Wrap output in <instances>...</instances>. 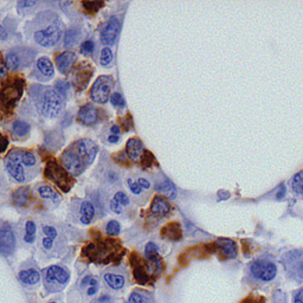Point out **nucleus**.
I'll return each instance as SVG.
<instances>
[{"label":"nucleus","mask_w":303,"mask_h":303,"mask_svg":"<svg viewBox=\"0 0 303 303\" xmlns=\"http://www.w3.org/2000/svg\"><path fill=\"white\" fill-rule=\"evenodd\" d=\"M5 63H6V66H8V69L17 70L20 66L19 56L16 52H10L6 54Z\"/></svg>","instance_id":"nucleus-32"},{"label":"nucleus","mask_w":303,"mask_h":303,"mask_svg":"<svg viewBox=\"0 0 303 303\" xmlns=\"http://www.w3.org/2000/svg\"><path fill=\"white\" fill-rule=\"evenodd\" d=\"M114 200L116 203L120 204V205H122V206H126V205H128V204H129L128 197L126 196L124 192H117L116 195L114 196Z\"/></svg>","instance_id":"nucleus-44"},{"label":"nucleus","mask_w":303,"mask_h":303,"mask_svg":"<svg viewBox=\"0 0 303 303\" xmlns=\"http://www.w3.org/2000/svg\"><path fill=\"white\" fill-rule=\"evenodd\" d=\"M77 37H78V33L76 30H69V31L67 32L66 38H64V45H66L67 47L73 46L75 42L77 40Z\"/></svg>","instance_id":"nucleus-39"},{"label":"nucleus","mask_w":303,"mask_h":303,"mask_svg":"<svg viewBox=\"0 0 303 303\" xmlns=\"http://www.w3.org/2000/svg\"><path fill=\"white\" fill-rule=\"evenodd\" d=\"M120 20H118L116 17H111L110 19L108 20L107 25L103 27V30L101 31V42L104 44V45H113V44L116 42L118 32H120Z\"/></svg>","instance_id":"nucleus-13"},{"label":"nucleus","mask_w":303,"mask_h":303,"mask_svg":"<svg viewBox=\"0 0 303 303\" xmlns=\"http://www.w3.org/2000/svg\"><path fill=\"white\" fill-rule=\"evenodd\" d=\"M110 132L113 133V135H117L118 133H120V127H118V126H113V127L110 128Z\"/></svg>","instance_id":"nucleus-56"},{"label":"nucleus","mask_w":303,"mask_h":303,"mask_svg":"<svg viewBox=\"0 0 303 303\" xmlns=\"http://www.w3.org/2000/svg\"><path fill=\"white\" fill-rule=\"evenodd\" d=\"M250 271L257 280L269 282L276 277L277 267L270 261L257 260L250 265Z\"/></svg>","instance_id":"nucleus-9"},{"label":"nucleus","mask_w":303,"mask_h":303,"mask_svg":"<svg viewBox=\"0 0 303 303\" xmlns=\"http://www.w3.org/2000/svg\"><path fill=\"white\" fill-rule=\"evenodd\" d=\"M73 151L76 152V154L83 160L87 165H89L96 158L97 154V146L94 141L89 139H81L75 142L73 146H70Z\"/></svg>","instance_id":"nucleus-11"},{"label":"nucleus","mask_w":303,"mask_h":303,"mask_svg":"<svg viewBox=\"0 0 303 303\" xmlns=\"http://www.w3.org/2000/svg\"><path fill=\"white\" fill-rule=\"evenodd\" d=\"M127 184L129 185V189H131V191L134 193V195H140V193L142 192V187L139 185L138 181L133 183L132 179H128Z\"/></svg>","instance_id":"nucleus-45"},{"label":"nucleus","mask_w":303,"mask_h":303,"mask_svg":"<svg viewBox=\"0 0 303 303\" xmlns=\"http://www.w3.org/2000/svg\"><path fill=\"white\" fill-rule=\"evenodd\" d=\"M8 146H9L8 138L0 133V153H4L6 149H8Z\"/></svg>","instance_id":"nucleus-47"},{"label":"nucleus","mask_w":303,"mask_h":303,"mask_svg":"<svg viewBox=\"0 0 303 303\" xmlns=\"http://www.w3.org/2000/svg\"><path fill=\"white\" fill-rule=\"evenodd\" d=\"M81 284H82V287H87V288L98 287V280H97V277L89 275V276H86L83 280H82Z\"/></svg>","instance_id":"nucleus-40"},{"label":"nucleus","mask_w":303,"mask_h":303,"mask_svg":"<svg viewBox=\"0 0 303 303\" xmlns=\"http://www.w3.org/2000/svg\"><path fill=\"white\" fill-rule=\"evenodd\" d=\"M291 187L298 195H303V171L296 174L291 180Z\"/></svg>","instance_id":"nucleus-33"},{"label":"nucleus","mask_w":303,"mask_h":303,"mask_svg":"<svg viewBox=\"0 0 303 303\" xmlns=\"http://www.w3.org/2000/svg\"><path fill=\"white\" fill-rule=\"evenodd\" d=\"M98 118H100V114H98V110L93 104H84L78 110V121L81 124L86 126H93L97 124Z\"/></svg>","instance_id":"nucleus-16"},{"label":"nucleus","mask_w":303,"mask_h":303,"mask_svg":"<svg viewBox=\"0 0 303 303\" xmlns=\"http://www.w3.org/2000/svg\"><path fill=\"white\" fill-rule=\"evenodd\" d=\"M292 256L287 257V268L292 269V274H298L299 276H303V256H296L295 254H291Z\"/></svg>","instance_id":"nucleus-25"},{"label":"nucleus","mask_w":303,"mask_h":303,"mask_svg":"<svg viewBox=\"0 0 303 303\" xmlns=\"http://www.w3.org/2000/svg\"><path fill=\"white\" fill-rule=\"evenodd\" d=\"M131 267L135 281L141 285H152L158 280L162 271V262L144 260L140 255L132 254Z\"/></svg>","instance_id":"nucleus-2"},{"label":"nucleus","mask_w":303,"mask_h":303,"mask_svg":"<svg viewBox=\"0 0 303 303\" xmlns=\"http://www.w3.org/2000/svg\"><path fill=\"white\" fill-rule=\"evenodd\" d=\"M16 236L11 227H0V254L10 256L16 250Z\"/></svg>","instance_id":"nucleus-14"},{"label":"nucleus","mask_w":303,"mask_h":303,"mask_svg":"<svg viewBox=\"0 0 303 303\" xmlns=\"http://www.w3.org/2000/svg\"><path fill=\"white\" fill-rule=\"evenodd\" d=\"M42 247H43V249L46 250V251L51 250V249H52V247H53V239H51V238H47V237L43 238V239H42Z\"/></svg>","instance_id":"nucleus-48"},{"label":"nucleus","mask_w":303,"mask_h":303,"mask_svg":"<svg viewBox=\"0 0 303 303\" xmlns=\"http://www.w3.org/2000/svg\"><path fill=\"white\" fill-rule=\"evenodd\" d=\"M24 90L22 78H12L0 87V104L5 109H12L20 100Z\"/></svg>","instance_id":"nucleus-4"},{"label":"nucleus","mask_w":303,"mask_h":303,"mask_svg":"<svg viewBox=\"0 0 303 303\" xmlns=\"http://www.w3.org/2000/svg\"><path fill=\"white\" fill-rule=\"evenodd\" d=\"M98 291V287H89L87 288V296L88 297H91V296H94L96 292Z\"/></svg>","instance_id":"nucleus-52"},{"label":"nucleus","mask_w":303,"mask_h":303,"mask_svg":"<svg viewBox=\"0 0 303 303\" xmlns=\"http://www.w3.org/2000/svg\"><path fill=\"white\" fill-rule=\"evenodd\" d=\"M44 175H45L47 180L52 181L58 189L62 190L63 192H69L71 186H73V180H71L69 173L58 162L54 161V160L47 161Z\"/></svg>","instance_id":"nucleus-5"},{"label":"nucleus","mask_w":303,"mask_h":303,"mask_svg":"<svg viewBox=\"0 0 303 303\" xmlns=\"http://www.w3.org/2000/svg\"><path fill=\"white\" fill-rule=\"evenodd\" d=\"M94 49H95V44L93 40H86V42L81 45V52L84 54H91Z\"/></svg>","instance_id":"nucleus-42"},{"label":"nucleus","mask_w":303,"mask_h":303,"mask_svg":"<svg viewBox=\"0 0 303 303\" xmlns=\"http://www.w3.org/2000/svg\"><path fill=\"white\" fill-rule=\"evenodd\" d=\"M172 207L169 203L161 196H155L151 204V212L156 216H166L171 212Z\"/></svg>","instance_id":"nucleus-21"},{"label":"nucleus","mask_w":303,"mask_h":303,"mask_svg":"<svg viewBox=\"0 0 303 303\" xmlns=\"http://www.w3.org/2000/svg\"><path fill=\"white\" fill-rule=\"evenodd\" d=\"M60 161H62L63 167L67 169L68 173H70L74 176L82 174L87 166V163L76 154V152L73 151L71 147L63 152L62 156H60Z\"/></svg>","instance_id":"nucleus-10"},{"label":"nucleus","mask_w":303,"mask_h":303,"mask_svg":"<svg viewBox=\"0 0 303 303\" xmlns=\"http://www.w3.org/2000/svg\"><path fill=\"white\" fill-rule=\"evenodd\" d=\"M70 272L63 265H50L43 270V284L45 294L62 291L69 283Z\"/></svg>","instance_id":"nucleus-3"},{"label":"nucleus","mask_w":303,"mask_h":303,"mask_svg":"<svg viewBox=\"0 0 303 303\" xmlns=\"http://www.w3.org/2000/svg\"><path fill=\"white\" fill-rule=\"evenodd\" d=\"M110 209L113 210V212L120 214L122 213V211H124V207H122V205H120V204L115 202V200H111L110 202Z\"/></svg>","instance_id":"nucleus-49"},{"label":"nucleus","mask_w":303,"mask_h":303,"mask_svg":"<svg viewBox=\"0 0 303 303\" xmlns=\"http://www.w3.org/2000/svg\"><path fill=\"white\" fill-rule=\"evenodd\" d=\"M33 37H35L36 42L44 47H51L56 45L60 40V37H62V30H60L59 22L56 20V22L47 26L46 29L36 31Z\"/></svg>","instance_id":"nucleus-8"},{"label":"nucleus","mask_w":303,"mask_h":303,"mask_svg":"<svg viewBox=\"0 0 303 303\" xmlns=\"http://www.w3.org/2000/svg\"><path fill=\"white\" fill-rule=\"evenodd\" d=\"M19 281L25 287H35L40 281V272L35 268L22 269L18 274Z\"/></svg>","instance_id":"nucleus-17"},{"label":"nucleus","mask_w":303,"mask_h":303,"mask_svg":"<svg viewBox=\"0 0 303 303\" xmlns=\"http://www.w3.org/2000/svg\"><path fill=\"white\" fill-rule=\"evenodd\" d=\"M144 153V145H142L141 140H139L138 138L129 139L127 145H126V154L128 155L129 159L133 161H138L139 159L142 158Z\"/></svg>","instance_id":"nucleus-18"},{"label":"nucleus","mask_w":303,"mask_h":303,"mask_svg":"<svg viewBox=\"0 0 303 303\" xmlns=\"http://www.w3.org/2000/svg\"><path fill=\"white\" fill-rule=\"evenodd\" d=\"M90 77H91V73H89V71L84 69L81 70V73H77L76 76H75L76 86H78V88H81V89H83V88L88 84V82H89Z\"/></svg>","instance_id":"nucleus-31"},{"label":"nucleus","mask_w":303,"mask_h":303,"mask_svg":"<svg viewBox=\"0 0 303 303\" xmlns=\"http://www.w3.org/2000/svg\"><path fill=\"white\" fill-rule=\"evenodd\" d=\"M6 169L9 174L12 176L16 181H25V173H24L22 159H20V152L12 151L6 158Z\"/></svg>","instance_id":"nucleus-12"},{"label":"nucleus","mask_w":303,"mask_h":303,"mask_svg":"<svg viewBox=\"0 0 303 303\" xmlns=\"http://www.w3.org/2000/svg\"><path fill=\"white\" fill-rule=\"evenodd\" d=\"M60 108H62V100L60 96L53 89H45L40 97V110L45 117L54 118L58 116Z\"/></svg>","instance_id":"nucleus-7"},{"label":"nucleus","mask_w":303,"mask_h":303,"mask_svg":"<svg viewBox=\"0 0 303 303\" xmlns=\"http://www.w3.org/2000/svg\"><path fill=\"white\" fill-rule=\"evenodd\" d=\"M138 184L139 185H140L142 189H149V187H151V184H149V181L147 179H145V178H140L138 180Z\"/></svg>","instance_id":"nucleus-51"},{"label":"nucleus","mask_w":303,"mask_h":303,"mask_svg":"<svg viewBox=\"0 0 303 303\" xmlns=\"http://www.w3.org/2000/svg\"><path fill=\"white\" fill-rule=\"evenodd\" d=\"M8 38V32H6V30L0 25V39H6Z\"/></svg>","instance_id":"nucleus-54"},{"label":"nucleus","mask_w":303,"mask_h":303,"mask_svg":"<svg viewBox=\"0 0 303 303\" xmlns=\"http://www.w3.org/2000/svg\"><path fill=\"white\" fill-rule=\"evenodd\" d=\"M294 303H303V289L298 290L294 296Z\"/></svg>","instance_id":"nucleus-50"},{"label":"nucleus","mask_w":303,"mask_h":303,"mask_svg":"<svg viewBox=\"0 0 303 303\" xmlns=\"http://www.w3.org/2000/svg\"><path fill=\"white\" fill-rule=\"evenodd\" d=\"M126 303H154V295L145 289H135L131 292Z\"/></svg>","instance_id":"nucleus-22"},{"label":"nucleus","mask_w":303,"mask_h":303,"mask_svg":"<svg viewBox=\"0 0 303 303\" xmlns=\"http://www.w3.org/2000/svg\"><path fill=\"white\" fill-rule=\"evenodd\" d=\"M113 62V51L110 50V47H103L101 52L100 63L102 67H107Z\"/></svg>","instance_id":"nucleus-35"},{"label":"nucleus","mask_w":303,"mask_h":303,"mask_svg":"<svg viewBox=\"0 0 303 303\" xmlns=\"http://www.w3.org/2000/svg\"><path fill=\"white\" fill-rule=\"evenodd\" d=\"M38 193L43 199H57L58 196L56 195V192L51 189L50 186H40L38 187Z\"/></svg>","instance_id":"nucleus-36"},{"label":"nucleus","mask_w":303,"mask_h":303,"mask_svg":"<svg viewBox=\"0 0 303 303\" xmlns=\"http://www.w3.org/2000/svg\"><path fill=\"white\" fill-rule=\"evenodd\" d=\"M37 68H38L39 73L46 77H52L54 75V68L51 60L47 57H40L37 60Z\"/></svg>","instance_id":"nucleus-27"},{"label":"nucleus","mask_w":303,"mask_h":303,"mask_svg":"<svg viewBox=\"0 0 303 303\" xmlns=\"http://www.w3.org/2000/svg\"><path fill=\"white\" fill-rule=\"evenodd\" d=\"M82 5H83V8L86 11L90 12V13H95L104 5V3L103 2H83L82 3Z\"/></svg>","instance_id":"nucleus-38"},{"label":"nucleus","mask_w":303,"mask_h":303,"mask_svg":"<svg viewBox=\"0 0 303 303\" xmlns=\"http://www.w3.org/2000/svg\"><path fill=\"white\" fill-rule=\"evenodd\" d=\"M114 86L113 77L107 76H100L96 81L94 82L93 87L90 89V96L91 100L96 102L98 104H104L109 101V97L111 96V88Z\"/></svg>","instance_id":"nucleus-6"},{"label":"nucleus","mask_w":303,"mask_h":303,"mask_svg":"<svg viewBox=\"0 0 303 303\" xmlns=\"http://www.w3.org/2000/svg\"><path fill=\"white\" fill-rule=\"evenodd\" d=\"M20 159H22L23 165L29 166V167H31L36 163V156L31 152H20Z\"/></svg>","instance_id":"nucleus-37"},{"label":"nucleus","mask_w":303,"mask_h":303,"mask_svg":"<svg viewBox=\"0 0 303 303\" xmlns=\"http://www.w3.org/2000/svg\"><path fill=\"white\" fill-rule=\"evenodd\" d=\"M36 2H19V6H35Z\"/></svg>","instance_id":"nucleus-55"},{"label":"nucleus","mask_w":303,"mask_h":303,"mask_svg":"<svg viewBox=\"0 0 303 303\" xmlns=\"http://www.w3.org/2000/svg\"><path fill=\"white\" fill-rule=\"evenodd\" d=\"M156 191L160 193H162L163 196L167 197L169 199H174L176 197V190L175 186L169 181L168 179H165L163 181L156 185Z\"/></svg>","instance_id":"nucleus-26"},{"label":"nucleus","mask_w":303,"mask_h":303,"mask_svg":"<svg viewBox=\"0 0 303 303\" xmlns=\"http://www.w3.org/2000/svg\"><path fill=\"white\" fill-rule=\"evenodd\" d=\"M95 217V207L90 202H83L81 205V223L89 225Z\"/></svg>","instance_id":"nucleus-24"},{"label":"nucleus","mask_w":303,"mask_h":303,"mask_svg":"<svg viewBox=\"0 0 303 303\" xmlns=\"http://www.w3.org/2000/svg\"><path fill=\"white\" fill-rule=\"evenodd\" d=\"M103 282L109 289L114 291H120L127 284V278L125 274L116 270H108L103 274Z\"/></svg>","instance_id":"nucleus-15"},{"label":"nucleus","mask_w":303,"mask_h":303,"mask_svg":"<svg viewBox=\"0 0 303 303\" xmlns=\"http://www.w3.org/2000/svg\"><path fill=\"white\" fill-rule=\"evenodd\" d=\"M30 200V190L29 187H20L13 193V203L17 206H25Z\"/></svg>","instance_id":"nucleus-28"},{"label":"nucleus","mask_w":303,"mask_h":303,"mask_svg":"<svg viewBox=\"0 0 303 303\" xmlns=\"http://www.w3.org/2000/svg\"><path fill=\"white\" fill-rule=\"evenodd\" d=\"M49 303H58V302H56V301H53V302H49Z\"/></svg>","instance_id":"nucleus-57"},{"label":"nucleus","mask_w":303,"mask_h":303,"mask_svg":"<svg viewBox=\"0 0 303 303\" xmlns=\"http://www.w3.org/2000/svg\"><path fill=\"white\" fill-rule=\"evenodd\" d=\"M120 231H121V225L118 224V222H116V220H110V222L107 224V227H105V233H107V236L109 237L118 236Z\"/></svg>","instance_id":"nucleus-34"},{"label":"nucleus","mask_w":303,"mask_h":303,"mask_svg":"<svg viewBox=\"0 0 303 303\" xmlns=\"http://www.w3.org/2000/svg\"><path fill=\"white\" fill-rule=\"evenodd\" d=\"M118 140H120V136L118 135H110L108 138V141L111 142V144H116V142H118Z\"/></svg>","instance_id":"nucleus-53"},{"label":"nucleus","mask_w":303,"mask_h":303,"mask_svg":"<svg viewBox=\"0 0 303 303\" xmlns=\"http://www.w3.org/2000/svg\"><path fill=\"white\" fill-rule=\"evenodd\" d=\"M110 102L111 104L115 105V107H125V98L122 97V95L120 93H114L110 96Z\"/></svg>","instance_id":"nucleus-41"},{"label":"nucleus","mask_w":303,"mask_h":303,"mask_svg":"<svg viewBox=\"0 0 303 303\" xmlns=\"http://www.w3.org/2000/svg\"><path fill=\"white\" fill-rule=\"evenodd\" d=\"M42 230H43V232H44V234H45V236L47 237V238H51V239H56L57 238V230L54 229V227H52V226H50V225H45V226H43L42 227Z\"/></svg>","instance_id":"nucleus-43"},{"label":"nucleus","mask_w":303,"mask_h":303,"mask_svg":"<svg viewBox=\"0 0 303 303\" xmlns=\"http://www.w3.org/2000/svg\"><path fill=\"white\" fill-rule=\"evenodd\" d=\"M76 62V54L71 51H66L58 54L56 58V66L62 74H68L73 69L74 64Z\"/></svg>","instance_id":"nucleus-20"},{"label":"nucleus","mask_w":303,"mask_h":303,"mask_svg":"<svg viewBox=\"0 0 303 303\" xmlns=\"http://www.w3.org/2000/svg\"><path fill=\"white\" fill-rule=\"evenodd\" d=\"M8 74V66H6L5 60L3 59L2 54H0V80H3Z\"/></svg>","instance_id":"nucleus-46"},{"label":"nucleus","mask_w":303,"mask_h":303,"mask_svg":"<svg viewBox=\"0 0 303 303\" xmlns=\"http://www.w3.org/2000/svg\"><path fill=\"white\" fill-rule=\"evenodd\" d=\"M161 236L169 240H179L183 236L181 227H180L178 223L167 224L165 227H162Z\"/></svg>","instance_id":"nucleus-23"},{"label":"nucleus","mask_w":303,"mask_h":303,"mask_svg":"<svg viewBox=\"0 0 303 303\" xmlns=\"http://www.w3.org/2000/svg\"><path fill=\"white\" fill-rule=\"evenodd\" d=\"M36 224L32 220H29L25 224V234H24V241L31 244L35 241L36 238Z\"/></svg>","instance_id":"nucleus-30"},{"label":"nucleus","mask_w":303,"mask_h":303,"mask_svg":"<svg viewBox=\"0 0 303 303\" xmlns=\"http://www.w3.org/2000/svg\"><path fill=\"white\" fill-rule=\"evenodd\" d=\"M216 249L225 258H234L237 256V245L233 240L227 238H219L216 241Z\"/></svg>","instance_id":"nucleus-19"},{"label":"nucleus","mask_w":303,"mask_h":303,"mask_svg":"<svg viewBox=\"0 0 303 303\" xmlns=\"http://www.w3.org/2000/svg\"><path fill=\"white\" fill-rule=\"evenodd\" d=\"M125 253L126 251L120 241L108 238L96 243L88 244L82 250V256L88 258L93 263L108 265L120 262Z\"/></svg>","instance_id":"nucleus-1"},{"label":"nucleus","mask_w":303,"mask_h":303,"mask_svg":"<svg viewBox=\"0 0 303 303\" xmlns=\"http://www.w3.org/2000/svg\"><path fill=\"white\" fill-rule=\"evenodd\" d=\"M12 129L16 136H18V138H24V136L29 134L31 127H30L29 124H26V122L24 121H15V124L12 126Z\"/></svg>","instance_id":"nucleus-29"}]
</instances>
